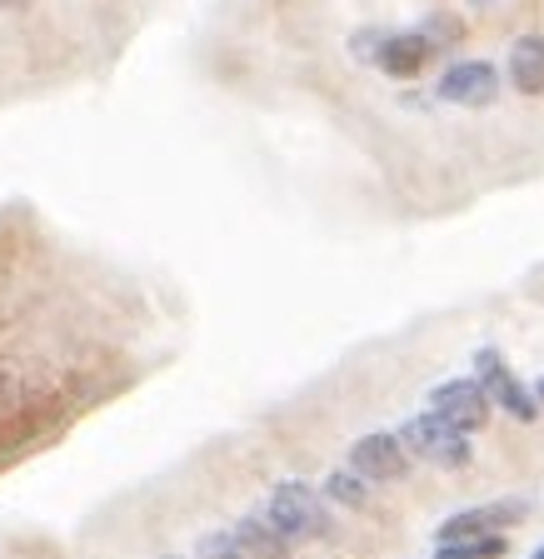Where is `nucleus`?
<instances>
[{
  "mask_svg": "<svg viewBox=\"0 0 544 559\" xmlns=\"http://www.w3.org/2000/svg\"><path fill=\"white\" fill-rule=\"evenodd\" d=\"M260 520H265L285 545H295V539H330L335 535L330 504H324L320 489H310L305 479H280V485L270 489L265 514H260Z\"/></svg>",
  "mask_w": 544,
  "mask_h": 559,
  "instance_id": "obj_1",
  "label": "nucleus"
},
{
  "mask_svg": "<svg viewBox=\"0 0 544 559\" xmlns=\"http://www.w3.org/2000/svg\"><path fill=\"white\" fill-rule=\"evenodd\" d=\"M394 440L405 444L410 460H429V465H440V469H464L470 460H475V450H470V435L450 430L445 419H435L425 409V415L405 419V430L394 435Z\"/></svg>",
  "mask_w": 544,
  "mask_h": 559,
  "instance_id": "obj_2",
  "label": "nucleus"
},
{
  "mask_svg": "<svg viewBox=\"0 0 544 559\" xmlns=\"http://www.w3.org/2000/svg\"><path fill=\"white\" fill-rule=\"evenodd\" d=\"M520 520H530V500H489L475 504V510H460L435 530V545H464V539H485V535H505Z\"/></svg>",
  "mask_w": 544,
  "mask_h": 559,
  "instance_id": "obj_3",
  "label": "nucleus"
},
{
  "mask_svg": "<svg viewBox=\"0 0 544 559\" xmlns=\"http://www.w3.org/2000/svg\"><path fill=\"white\" fill-rule=\"evenodd\" d=\"M470 380L480 384V390H485V400H489V409H510L515 419H520V425H530L534 415H540V405H534V395L530 390H524V380L520 374L510 370V365H505V355H499V349H475V374H470Z\"/></svg>",
  "mask_w": 544,
  "mask_h": 559,
  "instance_id": "obj_4",
  "label": "nucleus"
},
{
  "mask_svg": "<svg viewBox=\"0 0 544 559\" xmlns=\"http://www.w3.org/2000/svg\"><path fill=\"white\" fill-rule=\"evenodd\" d=\"M345 469L359 475L365 485H394V479L410 475V454L390 430H375V435H359V440L350 444V465Z\"/></svg>",
  "mask_w": 544,
  "mask_h": 559,
  "instance_id": "obj_5",
  "label": "nucleus"
},
{
  "mask_svg": "<svg viewBox=\"0 0 544 559\" xmlns=\"http://www.w3.org/2000/svg\"><path fill=\"white\" fill-rule=\"evenodd\" d=\"M429 415L445 419V425L460 435H475L489 425V400H485V390L464 374V380H445L429 390Z\"/></svg>",
  "mask_w": 544,
  "mask_h": 559,
  "instance_id": "obj_6",
  "label": "nucleus"
},
{
  "mask_svg": "<svg viewBox=\"0 0 544 559\" xmlns=\"http://www.w3.org/2000/svg\"><path fill=\"white\" fill-rule=\"evenodd\" d=\"M445 105H460V110H485L499 100V70L489 60H454L450 70L435 85Z\"/></svg>",
  "mask_w": 544,
  "mask_h": 559,
  "instance_id": "obj_7",
  "label": "nucleus"
},
{
  "mask_svg": "<svg viewBox=\"0 0 544 559\" xmlns=\"http://www.w3.org/2000/svg\"><path fill=\"white\" fill-rule=\"evenodd\" d=\"M425 60H429L425 40H419L415 31H400V35H385L370 66H380L390 81H415L419 70H425Z\"/></svg>",
  "mask_w": 544,
  "mask_h": 559,
  "instance_id": "obj_8",
  "label": "nucleus"
},
{
  "mask_svg": "<svg viewBox=\"0 0 544 559\" xmlns=\"http://www.w3.org/2000/svg\"><path fill=\"white\" fill-rule=\"evenodd\" d=\"M230 539H235V555L240 559H289V545L260 514H245L240 524H230Z\"/></svg>",
  "mask_w": 544,
  "mask_h": 559,
  "instance_id": "obj_9",
  "label": "nucleus"
},
{
  "mask_svg": "<svg viewBox=\"0 0 544 559\" xmlns=\"http://www.w3.org/2000/svg\"><path fill=\"white\" fill-rule=\"evenodd\" d=\"M510 85L520 95H544V35H520L510 46Z\"/></svg>",
  "mask_w": 544,
  "mask_h": 559,
  "instance_id": "obj_10",
  "label": "nucleus"
},
{
  "mask_svg": "<svg viewBox=\"0 0 544 559\" xmlns=\"http://www.w3.org/2000/svg\"><path fill=\"white\" fill-rule=\"evenodd\" d=\"M320 500H335V504H350V510H365V504H370V485H365L359 475H350V469H335V475L324 479Z\"/></svg>",
  "mask_w": 544,
  "mask_h": 559,
  "instance_id": "obj_11",
  "label": "nucleus"
},
{
  "mask_svg": "<svg viewBox=\"0 0 544 559\" xmlns=\"http://www.w3.org/2000/svg\"><path fill=\"white\" fill-rule=\"evenodd\" d=\"M510 549L505 535H485V539H464V545H435V559H499Z\"/></svg>",
  "mask_w": 544,
  "mask_h": 559,
  "instance_id": "obj_12",
  "label": "nucleus"
},
{
  "mask_svg": "<svg viewBox=\"0 0 544 559\" xmlns=\"http://www.w3.org/2000/svg\"><path fill=\"white\" fill-rule=\"evenodd\" d=\"M415 35L429 46V56H440V50L460 46V21H454V15H435V21H429L425 31H415Z\"/></svg>",
  "mask_w": 544,
  "mask_h": 559,
  "instance_id": "obj_13",
  "label": "nucleus"
},
{
  "mask_svg": "<svg viewBox=\"0 0 544 559\" xmlns=\"http://www.w3.org/2000/svg\"><path fill=\"white\" fill-rule=\"evenodd\" d=\"M380 40H385V31H359L355 40H350V50H355V60H375Z\"/></svg>",
  "mask_w": 544,
  "mask_h": 559,
  "instance_id": "obj_14",
  "label": "nucleus"
},
{
  "mask_svg": "<svg viewBox=\"0 0 544 559\" xmlns=\"http://www.w3.org/2000/svg\"><path fill=\"white\" fill-rule=\"evenodd\" d=\"M530 559H544V545H540V549H534V555H530Z\"/></svg>",
  "mask_w": 544,
  "mask_h": 559,
  "instance_id": "obj_15",
  "label": "nucleus"
},
{
  "mask_svg": "<svg viewBox=\"0 0 544 559\" xmlns=\"http://www.w3.org/2000/svg\"><path fill=\"white\" fill-rule=\"evenodd\" d=\"M540 400H544V380H540Z\"/></svg>",
  "mask_w": 544,
  "mask_h": 559,
  "instance_id": "obj_16",
  "label": "nucleus"
},
{
  "mask_svg": "<svg viewBox=\"0 0 544 559\" xmlns=\"http://www.w3.org/2000/svg\"><path fill=\"white\" fill-rule=\"evenodd\" d=\"M165 559H180V555H165Z\"/></svg>",
  "mask_w": 544,
  "mask_h": 559,
  "instance_id": "obj_17",
  "label": "nucleus"
}]
</instances>
